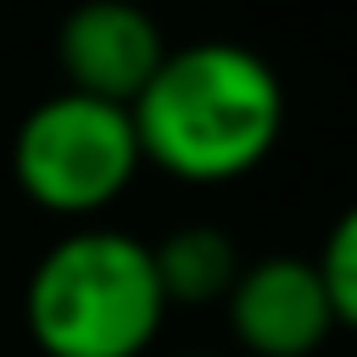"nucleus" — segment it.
Segmentation results:
<instances>
[{
  "label": "nucleus",
  "instance_id": "nucleus-1",
  "mask_svg": "<svg viewBox=\"0 0 357 357\" xmlns=\"http://www.w3.org/2000/svg\"><path fill=\"white\" fill-rule=\"evenodd\" d=\"M145 167L178 184H234L262 167L284 134V84L240 39L167 45L128 106Z\"/></svg>",
  "mask_w": 357,
  "mask_h": 357
},
{
  "label": "nucleus",
  "instance_id": "nucleus-2",
  "mask_svg": "<svg viewBox=\"0 0 357 357\" xmlns=\"http://www.w3.org/2000/svg\"><path fill=\"white\" fill-rule=\"evenodd\" d=\"M167 324L151 245L84 223L45 245L22 284V329L39 357H145Z\"/></svg>",
  "mask_w": 357,
  "mask_h": 357
},
{
  "label": "nucleus",
  "instance_id": "nucleus-3",
  "mask_svg": "<svg viewBox=\"0 0 357 357\" xmlns=\"http://www.w3.org/2000/svg\"><path fill=\"white\" fill-rule=\"evenodd\" d=\"M145 156L128 106L56 89L22 112L11 134V184L50 218H100L128 195Z\"/></svg>",
  "mask_w": 357,
  "mask_h": 357
},
{
  "label": "nucleus",
  "instance_id": "nucleus-4",
  "mask_svg": "<svg viewBox=\"0 0 357 357\" xmlns=\"http://www.w3.org/2000/svg\"><path fill=\"white\" fill-rule=\"evenodd\" d=\"M223 318L240 351L251 357H312L335 335V312L312 257L268 251L240 262V279L223 296Z\"/></svg>",
  "mask_w": 357,
  "mask_h": 357
},
{
  "label": "nucleus",
  "instance_id": "nucleus-5",
  "mask_svg": "<svg viewBox=\"0 0 357 357\" xmlns=\"http://www.w3.org/2000/svg\"><path fill=\"white\" fill-rule=\"evenodd\" d=\"M162 56V22L134 0H78L56 28V67L67 89L112 106H134Z\"/></svg>",
  "mask_w": 357,
  "mask_h": 357
},
{
  "label": "nucleus",
  "instance_id": "nucleus-6",
  "mask_svg": "<svg viewBox=\"0 0 357 357\" xmlns=\"http://www.w3.org/2000/svg\"><path fill=\"white\" fill-rule=\"evenodd\" d=\"M156 284L167 307H223L229 284L240 279V245L218 223H184L151 245Z\"/></svg>",
  "mask_w": 357,
  "mask_h": 357
},
{
  "label": "nucleus",
  "instance_id": "nucleus-7",
  "mask_svg": "<svg viewBox=\"0 0 357 357\" xmlns=\"http://www.w3.org/2000/svg\"><path fill=\"white\" fill-rule=\"evenodd\" d=\"M312 268H318V279H324L335 329H351V335H357V201L329 223L324 251L312 257Z\"/></svg>",
  "mask_w": 357,
  "mask_h": 357
},
{
  "label": "nucleus",
  "instance_id": "nucleus-8",
  "mask_svg": "<svg viewBox=\"0 0 357 357\" xmlns=\"http://www.w3.org/2000/svg\"><path fill=\"white\" fill-rule=\"evenodd\" d=\"M178 357H212V351H178Z\"/></svg>",
  "mask_w": 357,
  "mask_h": 357
}]
</instances>
